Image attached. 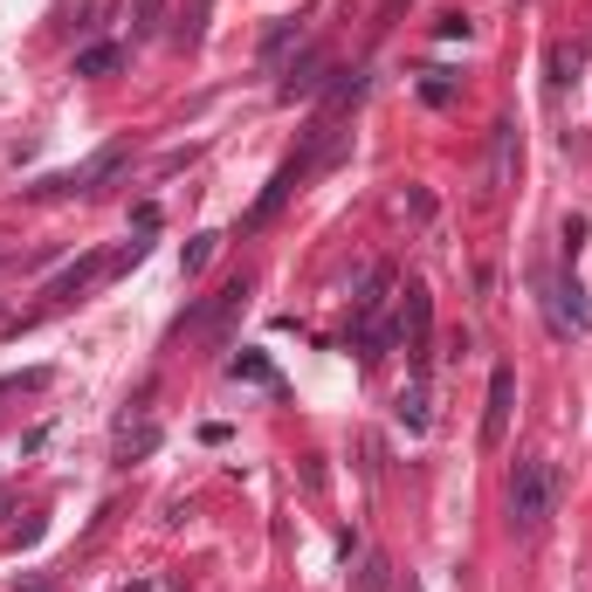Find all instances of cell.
<instances>
[{"label":"cell","mask_w":592,"mask_h":592,"mask_svg":"<svg viewBox=\"0 0 592 592\" xmlns=\"http://www.w3.org/2000/svg\"><path fill=\"white\" fill-rule=\"evenodd\" d=\"M124 159H132V145H104V152H90V159L83 166H76V172H56V179H48V200H69V193H97V187H104V179H118L124 172Z\"/></svg>","instance_id":"4"},{"label":"cell","mask_w":592,"mask_h":592,"mask_svg":"<svg viewBox=\"0 0 592 592\" xmlns=\"http://www.w3.org/2000/svg\"><path fill=\"white\" fill-rule=\"evenodd\" d=\"M317 83H324V48H303V56L282 69L276 97H282V104H297V97H317Z\"/></svg>","instance_id":"10"},{"label":"cell","mask_w":592,"mask_h":592,"mask_svg":"<svg viewBox=\"0 0 592 592\" xmlns=\"http://www.w3.org/2000/svg\"><path fill=\"white\" fill-rule=\"evenodd\" d=\"M393 8H400V0H386V14H393Z\"/></svg>","instance_id":"24"},{"label":"cell","mask_w":592,"mask_h":592,"mask_svg":"<svg viewBox=\"0 0 592 592\" xmlns=\"http://www.w3.org/2000/svg\"><path fill=\"white\" fill-rule=\"evenodd\" d=\"M208 8H214V0H200V14H208Z\"/></svg>","instance_id":"23"},{"label":"cell","mask_w":592,"mask_h":592,"mask_svg":"<svg viewBox=\"0 0 592 592\" xmlns=\"http://www.w3.org/2000/svg\"><path fill=\"white\" fill-rule=\"evenodd\" d=\"M242 311H248V276H227V282H221V290H214L208 303H193V311H187V331H208V338H227Z\"/></svg>","instance_id":"5"},{"label":"cell","mask_w":592,"mask_h":592,"mask_svg":"<svg viewBox=\"0 0 592 592\" xmlns=\"http://www.w3.org/2000/svg\"><path fill=\"white\" fill-rule=\"evenodd\" d=\"M421 97H427V104H455V83H448L442 69H427V76H421Z\"/></svg>","instance_id":"18"},{"label":"cell","mask_w":592,"mask_h":592,"mask_svg":"<svg viewBox=\"0 0 592 592\" xmlns=\"http://www.w3.org/2000/svg\"><path fill=\"white\" fill-rule=\"evenodd\" d=\"M503 503H510V530L517 537H545V524L558 517V461L551 455H517Z\"/></svg>","instance_id":"2"},{"label":"cell","mask_w":592,"mask_h":592,"mask_svg":"<svg viewBox=\"0 0 592 592\" xmlns=\"http://www.w3.org/2000/svg\"><path fill=\"white\" fill-rule=\"evenodd\" d=\"M152 448H159V427H138V434H124V442H118L124 461H132V455H152Z\"/></svg>","instance_id":"19"},{"label":"cell","mask_w":592,"mask_h":592,"mask_svg":"<svg viewBox=\"0 0 592 592\" xmlns=\"http://www.w3.org/2000/svg\"><path fill=\"white\" fill-rule=\"evenodd\" d=\"M400 297V276L393 269H372L366 276V297H358V345H366V358H379L386 351V338H393V331H386V303Z\"/></svg>","instance_id":"3"},{"label":"cell","mask_w":592,"mask_h":592,"mask_svg":"<svg viewBox=\"0 0 592 592\" xmlns=\"http://www.w3.org/2000/svg\"><path fill=\"white\" fill-rule=\"evenodd\" d=\"M434 35H442V42H469V14H442V21H434Z\"/></svg>","instance_id":"21"},{"label":"cell","mask_w":592,"mask_h":592,"mask_svg":"<svg viewBox=\"0 0 592 592\" xmlns=\"http://www.w3.org/2000/svg\"><path fill=\"white\" fill-rule=\"evenodd\" d=\"M517 159H524V138H517V124H510V118H496V132H489V200H496L503 187H510V179H517Z\"/></svg>","instance_id":"8"},{"label":"cell","mask_w":592,"mask_h":592,"mask_svg":"<svg viewBox=\"0 0 592 592\" xmlns=\"http://www.w3.org/2000/svg\"><path fill=\"white\" fill-rule=\"evenodd\" d=\"M579 248H585V221L572 214V221H565V255H579Z\"/></svg>","instance_id":"22"},{"label":"cell","mask_w":592,"mask_h":592,"mask_svg":"<svg viewBox=\"0 0 592 592\" xmlns=\"http://www.w3.org/2000/svg\"><path fill=\"white\" fill-rule=\"evenodd\" d=\"M159 21H166V0H132V42L159 35Z\"/></svg>","instance_id":"13"},{"label":"cell","mask_w":592,"mask_h":592,"mask_svg":"<svg viewBox=\"0 0 592 592\" xmlns=\"http://www.w3.org/2000/svg\"><path fill=\"white\" fill-rule=\"evenodd\" d=\"M393 338H406V351H414V372L427 366V345H434V297L427 282H406L400 290V331Z\"/></svg>","instance_id":"6"},{"label":"cell","mask_w":592,"mask_h":592,"mask_svg":"<svg viewBox=\"0 0 592 592\" xmlns=\"http://www.w3.org/2000/svg\"><path fill=\"white\" fill-rule=\"evenodd\" d=\"M290 42H297V21H276V29L263 35V69H276V56H282Z\"/></svg>","instance_id":"15"},{"label":"cell","mask_w":592,"mask_h":592,"mask_svg":"<svg viewBox=\"0 0 592 592\" xmlns=\"http://www.w3.org/2000/svg\"><path fill=\"white\" fill-rule=\"evenodd\" d=\"M393 414H400L406 434H421V427H427V393H421V386H406V393L393 400Z\"/></svg>","instance_id":"12"},{"label":"cell","mask_w":592,"mask_h":592,"mask_svg":"<svg viewBox=\"0 0 592 592\" xmlns=\"http://www.w3.org/2000/svg\"><path fill=\"white\" fill-rule=\"evenodd\" d=\"M118 56H124V48L97 42V48H83V56H76V76H111V69H118Z\"/></svg>","instance_id":"14"},{"label":"cell","mask_w":592,"mask_h":592,"mask_svg":"<svg viewBox=\"0 0 592 592\" xmlns=\"http://www.w3.org/2000/svg\"><path fill=\"white\" fill-rule=\"evenodd\" d=\"M551 290V331L565 338V331H592V303H585V290L572 276H558V282H545Z\"/></svg>","instance_id":"9"},{"label":"cell","mask_w":592,"mask_h":592,"mask_svg":"<svg viewBox=\"0 0 592 592\" xmlns=\"http://www.w3.org/2000/svg\"><path fill=\"white\" fill-rule=\"evenodd\" d=\"M104 269H111V263H104V255H83V263H69V269H63L56 282H48V297H56V303H69V297H83V290H90V282H97V276H104Z\"/></svg>","instance_id":"11"},{"label":"cell","mask_w":592,"mask_h":592,"mask_svg":"<svg viewBox=\"0 0 592 592\" xmlns=\"http://www.w3.org/2000/svg\"><path fill=\"white\" fill-rule=\"evenodd\" d=\"M214 248H221V235H193V248H187V263H179V269H187V276H200V269L214 263Z\"/></svg>","instance_id":"17"},{"label":"cell","mask_w":592,"mask_h":592,"mask_svg":"<svg viewBox=\"0 0 592 592\" xmlns=\"http://www.w3.org/2000/svg\"><path fill=\"white\" fill-rule=\"evenodd\" d=\"M227 372H235V379H255V386H269V393L282 386V379H276V372H269V366H263V358H255V351H242V358H235V366H227Z\"/></svg>","instance_id":"16"},{"label":"cell","mask_w":592,"mask_h":592,"mask_svg":"<svg viewBox=\"0 0 592 592\" xmlns=\"http://www.w3.org/2000/svg\"><path fill=\"white\" fill-rule=\"evenodd\" d=\"M104 21H111V0H83V21H76V29H83V35H97Z\"/></svg>","instance_id":"20"},{"label":"cell","mask_w":592,"mask_h":592,"mask_svg":"<svg viewBox=\"0 0 592 592\" xmlns=\"http://www.w3.org/2000/svg\"><path fill=\"white\" fill-rule=\"evenodd\" d=\"M510 406H517V366H496L489 372V400H482V448H503Z\"/></svg>","instance_id":"7"},{"label":"cell","mask_w":592,"mask_h":592,"mask_svg":"<svg viewBox=\"0 0 592 592\" xmlns=\"http://www.w3.org/2000/svg\"><path fill=\"white\" fill-rule=\"evenodd\" d=\"M345 145H351V132H345V118H331V111H317L311 118V132H303V145L290 152V159H282L276 166V179H269V187H263V200H255V208H248V235H255V227H269L282 208H290V200L303 193V187H311V179L317 172H331V166H338L345 159Z\"/></svg>","instance_id":"1"}]
</instances>
